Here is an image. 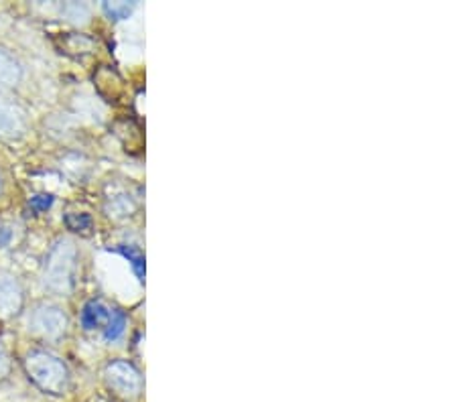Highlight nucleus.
Returning a JSON list of instances; mask_svg holds the SVG:
<instances>
[{
  "label": "nucleus",
  "mask_w": 457,
  "mask_h": 402,
  "mask_svg": "<svg viewBox=\"0 0 457 402\" xmlns=\"http://www.w3.org/2000/svg\"><path fill=\"white\" fill-rule=\"evenodd\" d=\"M108 392L122 402H137L145 392L141 370L129 360H112L102 372Z\"/></svg>",
  "instance_id": "obj_3"
},
{
  "label": "nucleus",
  "mask_w": 457,
  "mask_h": 402,
  "mask_svg": "<svg viewBox=\"0 0 457 402\" xmlns=\"http://www.w3.org/2000/svg\"><path fill=\"white\" fill-rule=\"evenodd\" d=\"M104 9H106V12L112 19H124V17H129V14L132 12V9H135V4H129V3H106Z\"/></svg>",
  "instance_id": "obj_12"
},
{
  "label": "nucleus",
  "mask_w": 457,
  "mask_h": 402,
  "mask_svg": "<svg viewBox=\"0 0 457 402\" xmlns=\"http://www.w3.org/2000/svg\"><path fill=\"white\" fill-rule=\"evenodd\" d=\"M65 224H68V228L73 232H86L92 228V217L87 214H70L65 217Z\"/></svg>",
  "instance_id": "obj_11"
},
{
  "label": "nucleus",
  "mask_w": 457,
  "mask_h": 402,
  "mask_svg": "<svg viewBox=\"0 0 457 402\" xmlns=\"http://www.w3.org/2000/svg\"><path fill=\"white\" fill-rule=\"evenodd\" d=\"M25 128H27V122H25V114L21 112V108L0 96V136L3 138L21 136L25 133Z\"/></svg>",
  "instance_id": "obj_6"
},
{
  "label": "nucleus",
  "mask_w": 457,
  "mask_h": 402,
  "mask_svg": "<svg viewBox=\"0 0 457 402\" xmlns=\"http://www.w3.org/2000/svg\"><path fill=\"white\" fill-rule=\"evenodd\" d=\"M23 79V68L14 60L9 51L0 49V84L3 86H17Z\"/></svg>",
  "instance_id": "obj_8"
},
{
  "label": "nucleus",
  "mask_w": 457,
  "mask_h": 402,
  "mask_svg": "<svg viewBox=\"0 0 457 402\" xmlns=\"http://www.w3.org/2000/svg\"><path fill=\"white\" fill-rule=\"evenodd\" d=\"M6 372H9V354H6V349L0 346V378H4Z\"/></svg>",
  "instance_id": "obj_14"
},
{
  "label": "nucleus",
  "mask_w": 457,
  "mask_h": 402,
  "mask_svg": "<svg viewBox=\"0 0 457 402\" xmlns=\"http://www.w3.org/2000/svg\"><path fill=\"white\" fill-rule=\"evenodd\" d=\"M78 265L79 252L76 244L68 238L57 240L46 256V265H43L41 275L43 287L55 292V295H70L73 287H76Z\"/></svg>",
  "instance_id": "obj_1"
},
{
  "label": "nucleus",
  "mask_w": 457,
  "mask_h": 402,
  "mask_svg": "<svg viewBox=\"0 0 457 402\" xmlns=\"http://www.w3.org/2000/svg\"><path fill=\"white\" fill-rule=\"evenodd\" d=\"M114 309H110L106 303L102 301H90L86 303L82 311V325L87 332H94V329H104L110 316H112Z\"/></svg>",
  "instance_id": "obj_7"
},
{
  "label": "nucleus",
  "mask_w": 457,
  "mask_h": 402,
  "mask_svg": "<svg viewBox=\"0 0 457 402\" xmlns=\"http://www.w3.org/2000/svg\"><path fill=\"white\" fill-rule=\"evenodd\" d=\"M124 329H127V317H124L122 311L114 309L112 316H110V319H108L106 327H104V338L108 341H116L124 333Z\"/></svg>",
  "instance_id": "obj_9"
},
{
  "label": "nucleus",
  "mask_w": 457,
  "mask_h": 402,
  "mask_svg": "<svg viewBox=\"0 0 457 402\" xmlns=\"http://www.w3.org/2000/svg\"><path fill=\"white\" fill-rule=\"evenodd\" d=\"M27 378L41 392L51 397H63L71 389V372L63 360L46 352V349H33L23 360Z\"/></svg>",
  "instance_id": "obj_2"
},
{
  "label": "nucleus",
  "mask_w": 457,
  "mask_h": 402,
  "mask_svg": "<svg viewBox=\"0 0 457 402\" xmlns=\"http://www.w3.org/2000/svg\"><path fill=\"white\" fill-rule=\"evenodd\" d=\"M11 240V232L6 228H0V246H4Z\"/></svg>",
  "instance_id": "obj_15"
},
{
  "label": "nucleus",
  "mask_w": 457,
  "mask_h": 402,
  "mask_svg": "<svg viewBox=\"0 0 457 402\" xmlns=\"http://www.w3.org/2000/svg\"><path fill=\"white\" fill-rule=\"evenodd\" d=\"M63 17H68L73 23H86L90 19V9L86 4H78V3H70L63 4Z\"/></svg>",
  "instance_id": "obj_10"
},
{
  "label": "nucleus",
  "mask_w": 457,
  "mask_h": 402,
  "mask_svg": "<svg viewBox=\"0 0 457 402\" xmlns=\"http://www.w3.org/2000/svg\"><path fill=\"white\" fill-rule=\"evenodd\" d=\"M23 287L17 276L0 273V319H11L23 309Z\"/></svg>",
  "instance_id": "obj_5"
},
{
  "label": "nucleus",
  "mask_w": 457,
  "mask_h": 402,
  "mask_svg": "<svg viewBox=\"0 0 457 402\" xmlns=\"http://www.w3.org/2000/svg\"><path fill=\"white\" fill-rule=\"evenodd\" d=\"M68 316L62 307L49 303L37 305L29 316V329L43 340H59L68 332Z\"/></svg>",
  "instance_id": "obj_4"
},
{
  "label": "nucleus",
  "mask_w": 457,
  "mask_h": 402,
  "mask_svg": "<svg viewBox=\"0 0 457 402\" xmlns=\"http://www.w3.org/2000/svg\"><path fill=\"white\" fill-rule=\"evenodd\" d=\"M0 193H3V177H0Z\"/></svg>",
  "instance_id": "obj_16"
},
{
  "label": "nucleus",
  "mask_w": 457,
  "mask_h": 402,
  "mask_svg": "<svg viewBox=\"0 0 457 402\" xmlns=\"http://www.w3.org/2000/svg\"><path fill=\"white\" fill-rule=\"evenodd\" d=\"M51 203H54V197L51 195H35L31 200V208L35 211H46L47 208H51Z\"/></svg>",
  "instance_id": "obj_13"
}]
</instances>
